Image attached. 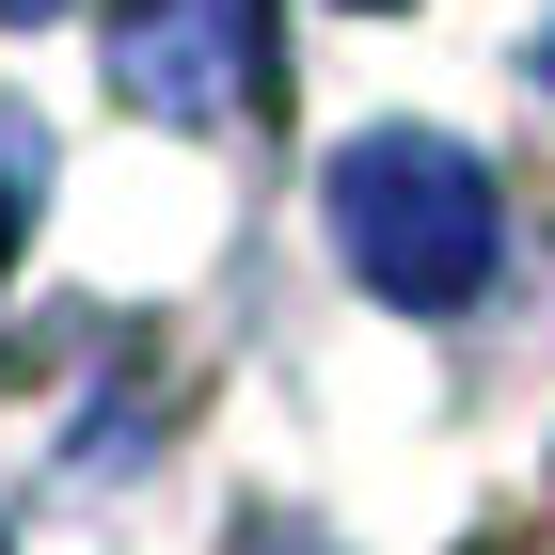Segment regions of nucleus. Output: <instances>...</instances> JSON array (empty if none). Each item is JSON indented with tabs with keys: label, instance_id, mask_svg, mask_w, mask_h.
I'll list each match as a JSON object with an SVG mask.
<instances>
[{
	"label": "nucleus",
	"instance_id": "2",
	"mask_svg": "<svg viewBox=\"0 0 555 555\" xmlns=\"http://www.w3.org/2000/svg\"><path fill=\"white\" fill-rule=\"evenodd\" d=\"M112 95L159 128H238L270 95V0H112Z\"/></svg>",
	"mask_w": 555,
	"mask_h": 555
},
{
	"label": "nucleus",
	"instance_id": "5",
	"mask_svg": "<svg viewBox=\"0 0 555 555\" xmlns=\"http://www.w3.org/2000/svg\"><path fill=\"white\" fill-rule=\"evenodd\" d=\"M540 80H555V48H540Z\"/></svg>",
	"mask_w": 555,
	"mask_h": 555
},
{
	"label": "nucleus",
	"instance_id": "1",
	"mask_svg": "<svg viewBox=\"0 0 555 555\" xmlns=\"http://www.w3.org/2000/svg\"><path fill=\"white\" fill-rule=\"evenodd\" d=\"M334 255L365 270L382 301H413V318H461V301L492 286V255H508V207H492L476 143H444V128H365V143L334 159Z\"/></svg>",
	"mask_w": 555,
	"mask_h": 555
},
{
	"label": "nucleus",
	"instance_id": "3",
	"mask_svg": "<svg viewBox=\"0 0 555 555\" xmlns=\"http://www.w3.org/2000/svg\"><path fill=\"white\" fill-rule=\"evenodd\" d=\"M0 270H16V159H0Z\"/></svg>",
	"mask_w": 555,
	"mask_h": 555
},
{
	"label": "nucleus",
	"instance_id": "4",
	"mask_svg": "<svg viewBox=\"0 0 555 555\" xmlns=\"http://www.w3.org/2000/svg\"><path fill=\"white\" fill-rule=\"evenodd\" d=\"M16 16H48V0H16Z\"/></svg>",
	"mask_w": 555,
	"mask_h": 555
}]
</instances>
